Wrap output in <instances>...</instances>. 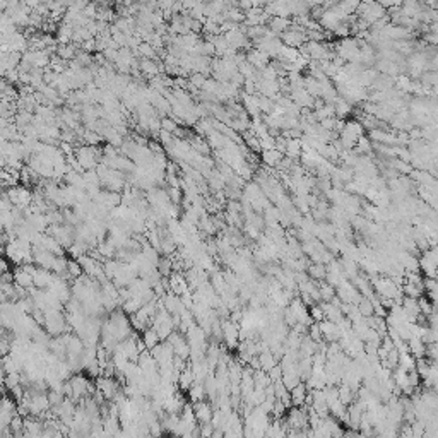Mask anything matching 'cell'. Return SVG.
<instances>
[{
	"instance_id": "11",
	"label": "cell",
	"mask_w": 438,
	"mask_h": 438,
	"mask_svg": "<svg viewBox=\"0 0 438 438\" xmlns=\"http://www.w3.org/2000/svg\"><path fill=\"white\" fill-rule=\"evenodd\" d=\"M77 51H79V50L76 48V45H69V43L57 46V55L62 60H65V62H71V60L76 58Z\"/></svg>"
},
{
	"instance_id": "17",
	"label": "cell",
	"mask_w": 438,
	"mask_h": 438,
	"mask_svg": "<svg viewBox=\"0 0 438 438\" xmlns=\"http://www.w3.org/2000/svg\"><path fill=\"white\" fill-rule=\"evenodd\" d=\"M358 308H359V311H361V315L365 317H371V315H375V306H373V303H371V300L370 298H366V296H363V300L358 303Z\"/></svg>"
},
{
	"instance_id": "22",
	"label": "cell",
	"mask_w": 438,
	"mask_h": 438,
	"mask_svg": "<svg viewBox=\"0 0 438 438\" xmlns=\"http://www.w3.org/2000/svg\"><path fill=\"white\" fill-rule=\"evenodd\" d=\"M201 424V423H199ZM214 433V424L212 423H204L201 424V436H212Z\"/></svg>"
},
{
	"instance_id": "8",
	"label": "cell",
	"mask_w": 438,
	"mask_h": 438,
	"mask_svg": "<svg viewBox=\"0 0 438 438\" xmlns=\"http://www.w3.org/2000/svg\"><path fill=\"white\" fill-rule=\"evenodd\" d=\"M139 67H141V72L146 74L147 77H156L159 76V72H161V67H159V64L156 62L154 58H142L141 62H139Z\"/></svg>"
},
{
	"instance_id": "10",
	"label": "cell",
	"mask_w": 438,
	"mask_h": 438,
	"mask_svg": "<svg viewBox=\"0 0 438 438\" xmlns=\"http://www.w3.org/2000/svg\"><path fill=\"white\" fill-rule=\"evenodd\" d=\"M189 396L192 402H199L207 399V392H206V385L201 384V382H194V385L189 389Z\"/></svg>"
},
{
	"instance_id": "12",
	"label": "cell",
	"mask_w": 438,
	"mask_h": 438,
	"mask_svg": "<svg viewBox=\"0 0 438 438\" xmlns=\"http://www.w3.org/2000/svg\"><path fill=\"white\" fill-rule=\"evenodd\" d=\"M142 339H144L147 349H153L156 344H159L161 342V337H159V334L156 329L153 327H147L144 332H142Z\"/></svg>"
},
{
	"instance_id": "15",
	"label": "cell",
	"mask_w": 438,
	"mask_h": 438,
	"mask_svg": "<svg viewBox=\"0 0 438 438\" xmlns=\"http://www.w3.org/2000/svg\"><path fill=\"white\" fill-rule=\"evenodd\" d=\"M319 291H320V298L322 301H331L334 296L337 294V291L334 289V286L327 281H319Z\"/></svg>"
},
{
	"instance_id": "18",
	"label": "cell",
	"mask_w": 438,
	"mask_h": 438,
	"mask_svg": "<svg viewBox=\"0 0 438 438\" xmlns=\"http://www.w3.org/2000/svg\"><path fill=\"white\" fill-rule=\"evenodd\" d=\"M281 159H283V154H281L276 147L264 151V161H266L267 164H277V163H281Z\"/></svg>"
},
{
	"instance_id": "13",
	"label": "cell",
	"mask_w": 438,
	"mask_h": 438,
	"mask_svg": "<svg viewBox=\"0 0 438 438\" xmlns=\"http://www.w3.org/2000/svg\"><path fill=\"white\" fill-rule=\"evenodd\" d=\"M158 271H159V274H161L163 277H170L173 272H175V267H173L171 257H168V255H163V257L159 259V262H158Z\"/></svg>"
},
{
	"instance_id": "4",
	"label": "cell",
	"mask_w": 438,
	"mask_h": 438,
	"mask_svg": "<svg viewBox=\"0 0 438 438\" xmlns=\"http://www.w3.org/2000/svg\"><path fill=\"white\" fill-rule=\"evenodd\" d=\"M194 409H195V416H197V421L204 424V423H211L212 416H214V406H212L211 401H199L194 402Z\"/></svg>"
},
{
	"instance_id": "16",
	"label": "cell",
	"mask_w": 438,
	"mask_h": 438,
	"mask_svg": "<svg viewBox=\"0 0 438 438\" xmlns=\"http://www.w3.org/2000/svg\"><path fill=\"white\" fill-rule=\"evenodd\" d=\"M67 271L69 274L72 276V279H77V277H81L82 274H84V267H82V264L79 262V259H69V264H67Z\"/></svg>"
},
{
	"instance_id": "14",
	"label": "cell",
	"mask_w": 438,
	"mask_h": 438,
	"mask_svg": "<svg viewBox=\"0 0 438 438\" xmlns=\"http://www.w3.org/2000/svg\"><path fill=\"white\" fill-rule=\"evenodd\" d=\"M308 274L311 279L315 281H325V277H327V267H325L322 262H315L308 267Z\"/></svg>"
},
{
	"instance_id": "1",
	"label": "cell",
	"mask_w": 438,
	"mask_h": 438,
	"mask_svg": "<svg viewBox=\"0 0 438 438\" xmlns=\"http://www.w3.org/2000/svg\"><path fill=\"white\" fill-rule=\"evenodd\" d=\"M74 154H76L77 161L81 163V166L84 168V170H94V168L98 166V153H96V147L94 146H81L77 147L76 151H74Z\"/></svg>"
},
{
	"instance_id": "3",
	"label": "cell",
	"mask_w": 438,
	"mask_h": 438,
	"mask_svg": "<svg viewBox=\"0 0 438 438\" xmlns=\"http://www.w3.org/2000/svg\"><path fill=\"white\" fill-rule=\"evenodd\" d=\"M69 382L72 384L74 387V401H79L82 397H88L89 396V384L91 380H88L86 377H82L81 373H74Z\"/></svg>"
},
{
	"instance_id": "19",
	"label": "cell",
	"mask_w": 438,
	"mask_h": 438,
	"mask_svg": "<svg viewBox=\"0 0 438 438\" xmlns=\"http://www.w3.org/2000/svg\"><path fill=\"white\" fill-rule=\"evenodd\" d=\"M166 192H168V195H170L171 204L178 206V204L181 202V190H180V187H168Z\"/></svg>"
},
{
	"instance_id": "20",
	"label": "cell",
	"mask_w": 438,
	"mask_h": 438,
	"mask_svg": "<svg viewBox=\"0 0 438 438\" xmlns=\"http://www.w3.org/2000/svg\"><path fill=\"white\" fill-rule=\"evenodd\" d=\"M161 129L168 130V132H171V134H176V130H178V123L171 118H161Z\"/></svg>"
},
{
	"instance_id": "21",
	"label": "cell",
	"mask_w": 438,
	"mask_h": 438,
	"mask_svg": "<svg viewBox=\"0 0 438 438\" xmlns=\"http://www.w3.org/2000/svg\"><path fill=\"white\" fill-rule=\"evenodd\" d=\"M284 40L288 45L296 46V45H300V43H303V36L301 34H296V33H288V34H284Z\"/></svg>"
},
{
	"instance_id": "2",
	"label": "cell",
	"mask_w": 438,
	"mask_h": 438,
	"mask_svg": "<svg viewBox=\"0 0 438 438\" xmlns=\"http://www.w3.org/2000/svg\"><path fill=\"white\" fill-rule=\"evenodd\" d=\"M17 414V404L14 402V397H9L7 394H4L2 406H0V430L2 428H9L12 418Z\"/></svg>"
},
{
	"instance_id": "23",
	"label": "cell",
	"mask_w": 438,
	"mask_h": 438,
	"mask_svg": "<svg viewBox=\"0 0 438 438\" xmlns=\"http://www.w3.org/2000/svg\"><path fill=\"white\" fill-rule=\"evenodd\" d=\"M2 283H16V279H14V272H11V271L2 272Z\"/></svg>"
},
{
	"instance_id": "6",
	"label": "cell",
	"mask_w": 438,
	"mask_h": 438,
	"mask_svg": "<svg viewBox=\"0 0 438 438\" xmlns=\"http://www.w3.org/2000/svg\"><path fill=\"white\" fill-rule=\"evenodd\" d=\"M291 401H293V406H303L305 404V399L306 396H308L310 389L306 387V382H300V384L296 385V387H293L291 390Z\"/></svg>"
},
{
	"instance_id": "24",
	"label": "cell",
	"mask_w": 438,
	"mask_h": 438,
	"mask_svg": "<svg viewBox=\"0 0 438 438\" xmlns=\"http://www.w3.org/2000/svg\"><path fill=\"white\" fill-rule=\"evenodd\" d=\"M91 2H94V4H99V2H105V0H91Z\"/></svg>"
},
{
	"instance_id": "9",
	"label": "cell",
	"mask_w": 438,
	"mask_h": 438,
	"mask_svg": "<svg viewBox=\"0 0 438 438\" xmlns=\"http://www.w3.org/2000/svg\"><path fill=\"white\" fill-rule=\"evenodd\" d=\"M194 382H195V373L192 370V363H190L178 377V387L183 390V392H189V389L194 385Z\"/></svg>"
},
{
	"instance_id": "7",
	"label": "cell",
	"mask_w": 438,
	"mask_h": 438,
	"mask_svg": "<svg viewBox=\"0 0 438 438\" xmlns=\"http://www.w3.org/2000/svg\"><path fill=\"white\" fill-rule=\"evenodd\" d=\"M14 279H16V284L24 286V288H28V289L34 286V277H33V274H29V272L26 271L23 266H16V269H14Z\"/></svg>"
},
{
	"instance_id": "5",
	"label": "cell",
	"mask_w": 438,
	"mask_h": 438,
	"mask_svg": "<svg viewBox=\"0 0 438 438\" xmlns=\"http://www.w3.org/2000/svg\"><path fill=\"white\" fill-rule=\"evenodd\" d=\"M33 277H34V288L48 289L50 286H51V283H53L55 274H53V271H50V269L38 267L36 274H34Z\"/></svg>"
}]
</instances>
